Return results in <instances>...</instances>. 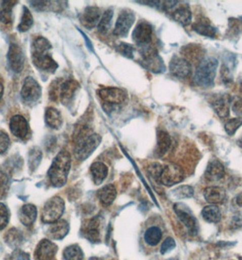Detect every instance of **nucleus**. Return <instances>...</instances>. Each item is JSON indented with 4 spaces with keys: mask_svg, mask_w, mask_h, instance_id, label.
I'll return each mask as SVG.
<instances>
[{
    "mask_svg": "<svg viewBox=\"0 0 242 260\" xmlns=\"http://www.w3.org/2000/svg\"><path fill=\"white\" fill-rule=\"evenodd\" d=\"M33 17L30 11L25 7L23 9L22 18L20 24L18 25V30L21 32L27 31L33 25Z\"/></svg>",
    "mask_w": 242,
    "mask_h": 260,
    "instance_id": "38",
    "label": "nucleus"
},
{
    "mask_svg": "<svg viewBox=\"0 0 242 260\" xmlns=\"http://www.w3.org/2000/svg\"><path fill=\"white\" fill-rule=\"evenodd\" d=\"M162 167H163V166H162V165L156 162V164H153V165L149 166L148 172H149L150 175H152L154 178L158 180L159 176H160V174H162Z\"/></svg>",
    "mask_w": 242,
    "mask_h": 260,
    "instance_id": "49",
    "label": "nucleus"
},
{
    "mask_svg": "<svg viewBox=\"0 0 242 260\" xmlns=\"http://www.w3.org/2000/svg\"><path fill=\"white\" fill-rule=\"evenodd\" d=\"M134 21V13L129 9L123 10L117 18L116 26H115L114 32H113L114 35L120 37V38L127 37Z\"/></svg>",
    "mask_w": 242,
    "mask_h": 260,
    "instance_id": "8",
    "label": "nucleus"
},
{
    "mask_svg": "<svg viewBox=\"0 0 242 260\" xmlns=\"http://www.w3.org/2000/svg\"><path fill=\"white\" fill-rule=\"evenodd\" d=\"M174 211L178 215L180 222L187 228L190 235H196L197 233V221L193 217L192 215L186 210L185 207L181 204H177L174 206Z\"/></svg>",
    "mask_w": 242,
    "mask_h": 260,
    "instance_id": "12",
    "label": "nucleus"
},
{
    "mask_svg": "<svg viewBox=\"0 0 242 260\" xmlns=\"http://www.w3.org/2000/svg\"><path fill=\"white\" fill-rule=\"evenodd\" d=\"M113 18V11L111 9H108L105 13L103 14V16L100 18V21L99 23V31L102 34H106L108 31L111 22H112Z\"/></svg>",
    "mask_w": 242,
    "mask_h": 260,
    "instance_id": "36",
    "label": "nucleus"
},
{
    "mask_svg": "<svg viewBox=\"0 0 242 260\" xmlns=\"http://www.w3.org/2000/svg\"><path fill=\"white\" fill-rule=\"evenodd\" d=\"M8 60L9 66L13 72L17 73L22 72L25 63V55L23 52L22 48L16 43H12L9 47Z\"/></svg>",
    "mask_w": 242,
    "mask_h": 260,
    "instance_id": "9",
    "label": "nucleus"
},
{
    "mask_svg": "<svg viewBox=\"0 0 242 260\" xmlns=\"http://www.w3.org/2000/svg\"><path fill=\"white\" fill-rule=\"evenodd\" d=\"M63 256L65 260H82L84 255L80 247L76 245H72L65 248Z\"/></svg>",
    "mask_w": 242,
    "mask_h": 260,
    "instance_id": "35",
    "label": "nucleus"
},
{
    "mask_svg": "<svg viewBox=\"0 0 242 260\" xmlns=\"http://www.w3.org/2000/svg\"><path fill=\"white\" fill-rule=\"evenodd\" d=\"M218 66L219 61L217 58L213 57L203 58L198 63L193 77L194 84L202 88H210L213 85Z\"/></svg>",
    "mask_w": 242,
    "mask_h": 260,
    "instance_id": "3",
    "label": "nucleus"
},
{
    "mask_svg": "<svg viewBox=\"0 0 242 260\" xmlns=\"http://www.w3.org/2000/svg\"><path fill=\"white\" fill-rule=\"evenodd\" d=\"M234 112L238 113V115H241L242 114V101H237L236 104H234L233 106Z\"/></svg>",
    "mask_w": 242,
    "mask_h": 260,
    "instance_id": "50",
    "label": "nucleus"
},
{
    "mask_svg": "<svg viewBox=\"0 0 242 260\" xmlns=\"http://www.w3.org/2000/svg\"><path fill=\"white\" fill-rule=\"evenodd\" d=\"M162 238V231L157 226H152L145 232L144 234V239L145 242L148 244V246L155 247L158 243L160 242Z\"/></svg>",
    "mask_w": 242,
    "mask_h": 260,
    "instance_id": "32",
    "label": "nucleus"
},
{
    "mask_svg": "<svg viewBox=\"0 0 242 260\" xmlns=\"http://www.w3.org/2000/svg\"><path fill=\"white\" fill-rule=\"evenodd\" d=\"M192 28L195 31L203 35V36L210 37L213 38L217 34V29L215 27H213L211 23L204 19L201 20H197L192 25Z\"/></svg>",
    "mask_w": 242,
    "mask_h": 260,
    "instance_id": "29",
    "label": "nucleus"
},
{
    "mask_svg": "<svg viewBox=\"0 0 242 260\" xmlns=\"http://www.w3.org/2000/svg\"><path fill=\"white\" fill-rule=\"evenodd\" d=\"M9 184L10 180L9 174L6 171L0 169V200L7 197L9 192Z\"/></svg>",
    "mask_w": 242,
    "mask_h": 260,
    "instance_id": "40",
    "label": "nucleus"
},
{
    "mask_svg": "<svg viewBox=\"0 0 242 260\" xmlns=\"http://www.w3.org/2000/svg\"><path fill=\"white\" fill-rule=\"evenodd\" d=\"M9 214L8 207L0 203V230L4 229L9 223Z\"/></svg>",
    "mask_w": 242,
    "mask_h": 260,
    "instance_id": "44",
    "label": "nucleus"
},
{
    "mask_svg": "<svg viewBox=\"0 0 242 260\" xmlns=\"http://www.w3.org/2000/svg\"><path fill=\"white\" fill-rule=\"evenodd\" d=\"M51 44L43 37H38L32 46V60L37 69L43 72L53 73L59 65L50 56Z\"/></svg>",
    "mask_w": 242,
    "mask_h": 260,
    "instance_id": "1",
    "label": "nucleus"
},
{
    "mask_svg": "<svg viewBox=\"0 0 242 260\" xmlns=\"http://www.w3.org/2000/svg\"><path fill=\"white\" fill-rule=\"evenodd\" d=\"M170 72L179 79L187 78L191 72V64L186 58L175 56L170 62Z\"/></svg>",
    "mask_w": 242,
    "mask_h": 260,
    "instance_id": "11",
    "label": "nucleus"
},
{
    "mask_svg": "<svg viewBox=\"0 0 242 260\" xmlns=\"http://www.w3.org/2000/svg\"><path fill=\"white\" fill-rule=\"evenodd\" d=\"M175 247V240L172 238H167L162 243V247H160V253H162V255H165L168 252L171 251L172 249H174Z\"/></svg>",
    "mask_w": 242,
    "mask_h": 260,
    "instance_id": "46",
    "label": "nucleus"
},
{
    "mask_svg": "<svg viewBox=\"0 0 242 260\" xmlns=\"http://www.w3.org/2000/svg\"><path fill=\"white\" fill-rule=\"evenodd\" d=\"M101 18V10L97 7H89L80 16V22L84 27L91 29L97 26Z\"/></svg>",
    "mask_w": 242,
    "mask_h": 260,
    "instance_id": "15",
    "label": "nucleus"
},
{
    "mask_svg": "<svg viewBox=\"0 0 242 260\" xmlns=\"http://www.w3.org/2000/svg\"><path fill=\"white\" fill-rule=\"evenodd\" d=\"M225 169L223 165L218 160L209 162L205 172V177L210 182H217L224 177Z\"/></svg>",
    "mask_w": 242,
    "mask_h": 260,
    "instance_id": "18",
    "label": "nucleus"
},
{
    "mask_svg": "<svg viewBox=\"0 0 242 260\" xmlns=\"http://www.w3.org/2000/svg\"><path fill=\"white\" fill-rule=\"evenodd\" d=\"M3 93H4V86H3V84H2V82L0 81V99L2 98Z\"/></svg>",
    "mask_w": 242,
    "mask_h": 260,
    "instance_id": "52",
    "label": "nucleus"
},
{
    "mask_svg": "<svg viewBox=\"0 0 242 260\" xmlns=\"http://www.w3.org/2000/svg\"><path fill=\"white\" fill-rule=\"evenodd\" d=\"M144 49L145 50L142 51V56H143L144 63L146 64L147 68L154 72L160 71L163 61H162V59L158 57L156 50L153 48H147V47Z\"/></svg>",
    "mask_w": 242,
    "mask_h": 260,
    "instance_id": "17",
    "label": "nucleus"
},
{
    "mask_svg": "<svg viewBox=\"0 0 242 260\" xmlns=\"http://www.w3.org/2000/svg\"><path fill=\"white\" fill-rule=\"evenodd\" d=\"M241 144H242V140H241Z\"/></svg>",
    "mask_w": 242,
    "mask_h": 260,
    "instance_id": "54",
    "label": "nucleus"
},
{
    "mask_svg": "<svg viewBox=\"0 0 242 260\" xmlns=\"http://www.w3.org/2000/svg\"><path fill=\"white\" fill-rule=\"evenodd\" d=\"M133 41L139 46H147L152 41V27L147 22H140L132 33Z\"/></svg>",
    "mask_w": 242,
    "mask_h": 260,
    "instance_id": "10",
    "label": "nucleus"
},
{
    "mask_svg": "<svg viewBox=\"0 0 242 260\" xmlns=\"http://www.w3.org/2000/svg\"><path fill=\"white\" fill-rule=\"evenodd\" d=\"M21 97L25 104L31 105L36 103L41 97V87L32 77H27L24 81Z\"/></svg>",
    "mask_w": 242,
    "mask_h": 260,
    "instance_id": "7",
    "label": "nucleus"
},
{
    "mask_svg": "<svg viewBox=\"0 0 242 260\" xmlns=\"http://www.w3.org/2000/svg\"><path fill=\"white\" fill-rule=\"evenodd\" d=\"M10 131L14 136L17 138L23 139L28 133V124L27 121L22 115H14L10 120Z\"/></svg>",
    "mask_w": 242,
    "mask_h": 260,
    "instance_id": "16",
    "label": "nucleus"
},
{
    "mask_svg": "<svg viewBox=\"0 0 242 260\" xmlns=\"http://www.w3.org/2000/svg\"><path fill=\"white\" fill-rule=\"evenodd\" d=\"M16 3L14 1L4 2L3 9L0 11V22L7 27H11L12 25V8Z\"/></svg>",
    "mask_w": 242,
    "mask_h": 260,
    "instance_id": "33",
    "label": "nucleus"
},
{
    "mask_svg": "<svg viewBox=\"0 0 242 260\" xmlns=\"http://www.w3.org/2000/svg\"><path fill=\"white\" fill-rule=\"evenodd\" d=\"M172 17L174 18V20L180 23V25L188 26L191 23L192 13L188 6L181 5L180 7H178L175 11L173 12Z\"/></svg>",
    "mask_w": 242,
    "mask_h": 260,
    "instance_id": "26",
    "label": "nucleus"
},
{
    "mask_svg": "<svg viewBox=\"0 0 242 260\" xmlns=\"http://www.w3.org/2000/svg\"><path fill=\"white\" fill-rule=\"evenodd\" d=\"M230 98L229 95H220L212 102V108L220 118H226L229 115Z\"/></svg>",
    "mask_w": 242,
    "mask_h": 260,
    "instance_id": "22",
    "label": "nucleus"
},
{
    "mask_svg": "<svg viewBox=\"0 0 242 260\" xmlns=\"http://www.w3.org/2000/svg\"><path fill=\"white\" fill-rule=\"evenodd\" d=\"M22 234L18 229H10L5 236V241L9 245V247H18L22 243Z\"/></svg>",
    "mask_w": 242,
    "mask_h": 260,
    "instance_id": "34",
    "label": "nucleus"
},
{
    "mask_svg": "<svg viewBox=\"0 0 242 260\" xmlns=\"http://www.w3.org/2000/svg\"><path fill=\"white\" fill-rule=\"evenodd\" d=\"M221 78H222V81L226 84H229L230 83L231 81H232V75H231V73H230V71H229V68L228 66H226V65H222V67H221Z\"/></svg>",
    "mask_w": 242,
    "mask_h": 260,
    "instance_id": "47",
    "label": "nucleus"
},
{
    "mask_svg": "<svg viewBox=\"0 0 242 260\" xmlns=\"http://www.w3.org/2000/svg\"><path fill=\"white\" fill-rule=\"evenodd\" d=\"M45 120L47 124L53 129H59L62 125V116L60 112L55 108L50 107L47 110Z\"/></svg>",
    "mask_w": 242,
    "mask_h": 260,
    "instance_id": "30",
    "label": "nucleus"
},
{
    "mask_svg": "<svg viewBox=\"0 0 242 260\" xmlns=\"http://www.w3.org/2000/svg\"><path fill=\"white\" fill-rule=\"evenodd\" d=\"M90 173L95 184H100L108 176V166L101 161H96L90 167Z\"/></svg>",
    "mask_w": 242,
    "mask_h": 260,
    "instance_id": "25",
    "label": "nucleus"
},
{
    "mask_svg": "<svg viewBox=\"0 0 242 260\" xmlns=\"http://www.w3.org/2000/svg\"><path fill=\"white\" fill-rule=\"evenodd\" d=\"M69 230V224L65 220H59L50 224L47 235L50 239H62L67 236Z\"/></svg>",
    "mask_w": 242,
    "mask_h": 260,
    "instance_id": "19",
    "label": "nucleus"
},
{
    "mask_svg": "<svg viewBox=\"0 0 242 260\" xmlns=\"http://www.w3.org/2000/svg\"><path fill=\"white\" fill-rule=\"evenodd\" d=\"M100 143L101 137L99 135H88L77 139L75 148V157L79 161L86 160L94 153Z\"/></svg>",
    "mask_w": 242,
    "mask_h": 260,
    "instance_id": "4",
    "label": "nucleus"
},
{
    "mask_svg": "<svg viewBox=\"0 0 242 260\" xmlns=\"http://www.w3.org/2000/svg\"><path fill=\"white\" fill-rule=\"evenodd\" d=\"M202 216L209 223H219L221 219V212L216 205H210L202 210Z\"/></svg>",
    "mask_w": 242,
    "mask_h": 260,
    "instance_id": "31",
    "label": "nucleus"
},
{
    "mask_svg": "<svg viewBox=\"0 0 242 260\" xmlns=\"http://www.w3.org/2000/svg\"><path fill=\"white\" fill-rule=\"evenodd\" d=\"M99 95L108 104H120L127 99V93L118 88H104L99 90Z\"/></svg>",
    "mask_w": 242,
    "mask_h": 260,
    "instance_id": "14",
    "label": "nucleus"
},
{
    "mask_svg": "<svg viewBox=\"0 0 242 260\" xmlns=\"http://www.w3.org/2000/svg\"><path fill=\"white\" fill-rule=\"evenodd\" d=\"M9 260H30V256L20 249H17L12 253V255L9 257Z\"/></svg>",
    "mask_w": 242,
    "mask_h": 260,
    "instance_id": "48",
    "label": "nucleus"
},
{
    "mask_svg": "<svg viewBox=\"0 0 242 260\" xmlns=\"http://www.w3.org/2000/svg\"><path fill=\"white\" fill-rule=\"evenodd\" d=\"M201 49L197 45H188L182 49V53L187 56L186 59L189 60V58H191V60H198L199 58L201 57L203 54L201 53ZM199 61H201L199 59Z\"/></svg>",
    "mask_w": 242,
    "mask_h": 260,
    "instance_id": "37",
    "label": "nucleus"
},
{
    "mask_svg": "<svg viewBox=\"0 0 242 260\" xmlns=\"http://www.w3.org/2000/svg\"><path fill=\"white\" fill-rule=\"evenodd\" d=\"M36 207L33 205H24L20 210L18 212V216H19V220L24 225L28 226L34 224V222L36 219Z\"/></svg>",
    "mask_w": 242,
    "mask_h": 260,
    "instance_id": "24",
    "label": "nucleus"
},
{
    "mask_svg": "<svg viewBox=\"0 0 242 260\" xmlns=\"http://www.w3.org/2000/svg\"><path fill=\"white\" fill-rule=\"evenodd\" d=\"M204 198L211 205L221 204L226 199V191L220 186H210L204 190Z\"/></svg>",
    "mask_w": 242,
    "mask_h": 260,
    "instance_id": "21",
    "label": "nucleus"
},
{
    "mask_svg": "<svg viewBox=\"0 0 242 260\" xmlns=\"http://www.w3.org/2000/svg\"><path fill=\"white\" fill-rule=\"evenodd\" d=\"M78 88V82L74 80H67L61 83L59 87V92L63 104H67V102H69Z\"/></svg>",
    "mask_w": 242,
    "mask_h": 260,
    "instance_id": "20",
    "label": "nucleus"
},
{
    "mask_svg": "<svg viewBox=\"0 0 242 260\" xmlns=\"http://www.w3.org/2000/svg\"><path fill=\"white\" fill-rule=\"evenodd\" d=\"M117 51L127 58H132L134 56V47L128 43H120L117 47Z\"/></svg>",
    "mask_w": 242,
    "mask_h": 260,
    "instance_id": "43",
    "label": "nucleus"
},
{
    "mask_svg": "<svg viewBox=\"0 0 242 260\" xmlns=\"http://www.w3.org/2000/svg\"><path fill=\"white\" fill-rule=\"evenodd\" d=\"M172 196L178 199H185V198H192L194 194V190L189 185H181L174 189L172 192Z\"/></svg>",
    "mask_w": 242,
    "mask_h": 260,
    "instance_id": "39",
    "label": "nucleus"
},
{
    "mask_svg": "<svg viewBox=\"0 0 242 260\" xmlns=\"http://www.w3.org/2000/svg\"><path fill=\"white\" fill-rule=\"evenodd\" d=\"M9 144L10 139L9 135L4 131L0 130V154H3L9 149Z\"/></svg>",
    "mask_w": 242,
    "mask_h": 260,
    "instance_id": "45",
    "label": "nucleus"
},
{
    "mask_svg": "<svg viewBox=\"0 0 242 260\" xmlns=\"http://www.w3.org/2000/svg\"><path fill=\"white\" fill-rule=\"evenodd\" d=\"M58 247L49 239L41 240L35 251L36 260H51L57 254Z\"/></svg>",
    "mask_w": 242,
    "mask_h": 260,
    "instance_id": "13",
    "label": "nucleus"
},
{
    "mask_svg": "<svg viewBox=\"0 0 242 260\" xmlns=\"http://www.w3.org/2000/svg\"><path fill=\"white\" fill-rule=\"evenodd\" d=\"M184 172L180 166L175 164H169L162 167V174L158 178V182L165 186H173L180 184L183 181Z\"/></svg>",
    "mask_w": 242,
    "mask_h": 260,
    "instance_id": "6",
    "label": "nucleus"
},
{
    "mask_svg": "<svg viewBox=\"0 0 242 260\" xmlns=\"http://www.w3.org/2000/svg\"><path fill=\"white\" fill-rule=\"evenodd\" d=\"M97 194L99 197L100 202L102 203L104 206H109L116 199L117 190L113 184H108V185H105L102 188L99 189Z\"/></svg>",
    "mask_w": 242,
    "mask_h": 260,
    "instance_id": "27",
    "label": "nucleus"
},
{
    "mask_svg": "<svg viewBox=\"0 0 242 260\" xmlns=\"http://www.w3.org/2000/svg\"><path fill=\"white\" fill-rule=\"evenodd\" d=\"M157 153L163 156L171 149V138L166 131H158L157 135Z\"/></svg>",
    "mask_w": 242,
    "mask_h": 260,
    "instance_id": "28",
    "label": "nucleus"
},
{
    "mask_svg": "<svg viewBox=\"0 0 242 260\" xmlns=\"http://www.w3.org/2000/svg\"><path fill=\"white\" fill-rule=\"evenodd\" d=\"M241 125V117L233 118V119H230L229 121L226 122V124H225V131H226V133H227L229 136H232V135H235V133L238 131V128Z\"/></svg>",
    "mask_w": 242,
    "mask_h": 260,
    "instance_id": "41",
    "label": "nucleus"
},
{
    "mask_svg": "<svg viewBox=\"0 0 242 260\" xmlns=\"http://www.w3.org/2000/svg\"><path fill=\"white\" fill-rule=\"evenodd\" d=\"M236 203L238 207H242V193H239L237 198H236Z\"/></svg>",
    "mask_w": 242,
    "mask_h": 260,
    "instance_id": "51",
    "label": "nucleus"
},
{
    "mask_svg": "<svg viewBox=\"0 0 242 260\" xmlns=\"http://www.w3.org/2000/svg\"><path fill=\"white\" fill-rule=\"evenodd\" d=\"M65 210V202L60 197H54L46 203L42 210L41 219L47 224L59 221Z\"/></svg>",
    "mask_w": 242,
    "mask_h": 260,
    "instance_id": "5",
    "label": "nucleus"
},
{
    "mask_svg": "<svg viewBox=\"0 0 242 260\" xmlns=\"http://www.w3.org/2000/svg\"><path fill=\"white\" fill-rule=\"evenodd\" d=\"M99 228H100V218L99 217H95L93 219L90 220L85 224V228L83 229L86 238H88L91 242H99L100 240Z\"/></svg>",
    "mask_w": 242,
    "mask_h": 260,
    "instance_id": "23",
    "label": "nucleus"
},
{
    "mask_svg": "<svg viewBox=\"0 0 242 260\" xmlns=\"http://www.w3.org/2000/svg\"><path fill=\"white\" fill-rule=\"evenodd\" d=\"M71 167V156L67 151H61L55 157L49 171V177L55 187H62L66 184Z\"/></svg>",
    "mask_w": 242,
    "mask_h": 260,
    "instance_id": "2",
    "label": "nucleus"
},
{
    "mask_svg": "<svg viewBox=\"0 0 242 260\" xmlns=\"http://www.w3.org/2000/svg\"><path fill=\"white\" fill-rule=\"evenodd\" d=\"M41 158H42V153L41 150L37 148L33 149L29 153V157H28V166L30 170L34 171L36 169L41 162Z\"/></svg>",
    "mask_w": 242,
    "mask_h": 260,
    "instance_id": "42",
    "label": "nucleus"
},
{
    "mask_svg": "<svg viewBox=\"0 0 242 260\" xmlns=\"http://www.w3.org/2000/svg\"><path fill=\"white\" fill-rule=\"evenodd\" d=\"M168 260H179V259H177V258H170V259H168Z\"/></svg>",
    "mask_w": 242,
    "mask_h": 260,
    "instance_id": "53",
    "label": "nucleus"
}]
</instances>
